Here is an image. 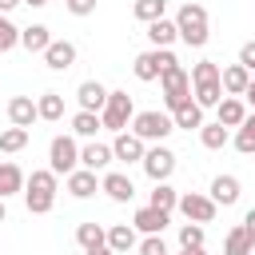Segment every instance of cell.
I'll return each instance as SVG.
<instances>
[{"label": "cell", "mask_w": 255, "mask_h": 255, "mask_svg": "<svg viewBox=\"0 0 255 255\" xmlns=\"http://www.w3.org/2000/svg\"><path fill=\"white\" fill-rule=\"evenodd\" d=\"M56 179H60V175H52L48 167H40V171H32V175L24 179V203H28V215H48V211H52L56 191H60Z\"/></svg>", "instance_id": "cell-1"}, {"label": "cell", "mask_w": 255, "mask_h": 255, "mask_svg": "<svg viewBox=\"0 0 255 255\" xmlns=\"http://www.w3.org/2000/svg\"><path fill=\"white\" fill-rule=\"evenodd\" d=\"M175 32H179V40H183L187 48H203V44L211 40V32H207V8H203L199 0L183 4V8L175 12Z\"/></svg>", "instance_id": "cell-2"}, {"label": "cell", "mask_w": 255, "mask_h": 255, "mask_svg": "<svg viewBox=\"0 0 255 255\" xmlns=\"http://www.w3.org/2000/svg\"><path fill=\"white\" fill-rule=\"evenodd\" d=\"M187 76H191V96H195L199 108H215V104L223 100V88H219V64H215V60H199Z\"/></svg>", "instance_id": "cell-3"}, {"label": "cell", "mask_w": 255, "mask_h": 255, "mask_svg": "<svg viewBox=\"0 0 255 255\" xmlns=\"http://www.w3.org/2000/svg\"><path fill=\"white\" fill-rule=\"evenodd\" d=\"M159 88H163V112H179L183 104H191V76L183 72V64H171L163 76H159Z\"/></svg>", "instance_id": "cell-4"}, {"label": "cell", "mask_w": 255, "mask_h": 255, "mask_svg": "<svg viewBox=\"0 0 255 255\" xmlns=\"http://www.w3.org/2000/svg\"><path fill=\"white\" fill-rule=\"evenodd\" d=\"M171 131H175V124H171V116L159 112V108H151V112H135V116H131V135H139L143 143H163Z\"/></svg>", "instance_id": "cell-5"}, {"label": "cell", "mask_w": 255, "mask_h": 255, "mask_svg": "<svg viewBox=\"0 0 255 255\" xmlns=\"http://www.w3.org/2000/svg\"><path fill=\"white\" fill-rule=\"evenodd\" d=\"M171 64H179L171 48H147V52H139V56H135L131 72H135V80H139V84H151V80H159Z\"/></svg>", "instance_id": "cell-6"}, {"label": "cell", "mask_w": 255, "mask_h": 255, "mask_svg": "<svg viewBox=\"0 0 255 255\" xmlns=\"http://www.w3.org/2000/svg\"><path fill=\"white\" fill-rule=\"evenodd\" d=\"M131 116H135V104L128 92H108V104L100 112V128L108 131H128L131 128Z\"/></svg>", "instance_id": "cell-7"}, {"label": "cell", "mask_w": 255, "mask_h": 255, "mask_svg": "<svg viewBox=\"0 0 255 255\" xmlns=\"http://www.w3.org/2000/svg\"><path fill=\"white\" fill-rule=\"evenodd\" d=\"M80 167V143L76 135H56L48 143V171L52 175H72Z\"/></svg>", "instance_id": "cell-8"}, {"label": "cell", "mask_w": 255, "mask_h": 255, "mask_svg": "<svg viewBox=\"0 0 255 255\" xmlns=\"http://www.w3.org/2000/svg\"><path fill=\"white\" fill-rule=\"evenodd\" d=\"M175 211H179L187 223H199V227H203V223H211V219H215V211H219V207H215V199H211V195H203V191H187V195H179Z\"/></svg>", "instance_id": "cell-9"}, {"label": "cell", "mask_w": 255, "mask_h": 255, "mask_svg": "<svg viewBox=\"0 0 255 255\" xmlns=\"http://www.w3.org/2000/svg\"><path fill=\"white\" fill-rule=\"evenodd\" d=\"M143 171H147V179L151 183H167L171 179V171H175V151L171 147H163V143H155V147H147L143 151Z\"/></svg>", "instance_id": "cell-10"}, {"label": "cell", "mask_w": 255, "mask_h": 255, "mask_svg": "<svg viewBox=\"0 0 255 255\" xmlns=\"http://www.w3.org/2000/svg\"><path fill=\"white\" fill-rule=\"evenodd\" d=\"M143 151H147V143H143L139 135H131V131H116V139H112V159H120V163H139Z\"/></svg>", "instance_id": "cell-11"}, {"label": "cell", "mask_w": 255, "mask_h": 255, "mask_svg": "<svg viewBox=\"0 0 255 255\" xmlns=\"http://www.w3.org/2000/svg\"><path fill=\"white\" fill-rule=\"evenodd\" d=\"M100 191H104L112 203H131L135 183H131V175H124V171H108V175L100 179Z\"/></svg>", "instance_id": "cell-12"}, {"label": "cell", "mask_w": 255, "mask_h": 255, "mask_svg": "<svg viewBox=\"0 0 255 255\" xmlns=\"http://www.w3.org/2000/svg\"><path fill=\"white\" fill-rule=\"evenodd\" d=\"M243 120H247V104H243L239 96H223V100L215 104V124H223L227 131H231V128H243Z\"/></svg>", "instance_id": "cell-13"}, {"label": "cell", "mask_w": 255, "mask_h": 255, "mask_svg": "<svg viewBox=\"0 0 255 255\" xmlns=\"http://www.w3.org/2000/svg\"><path fill=\"white\" fill-rule=\"evenodd\" d=\"M44 64H48L52 72H68V68L76 64V44H72V40H52V44L44 48Z\"/></svg>", "instance_id": "cell-14"}, {"label": "cell", "mask_w": 255, "mask_h": 255, "mask_svg": "<svg viewBox=\"0 0 255 255\" xmlns=\"http://www.w3.org/2000/svg\"><path fill=\"white\" fill-rule=\"evenodd\" d=\"M76 100H80V112H104V104H108V88L100 84V80H84L80 88H76Z\"/></svg>", "instance_id": "cell-15"}, {"label": "cell", "mask_w": 255, "mask_h": 255, "mask_svg": "<svg viewBox=\"0 0 255 255\" xmlns=\"http://www.w3.org/2000/svg\"><path fill=\"white\" fill-rule=\"evenodd\" d=\"M64 183H68V195H72V199H92V195L100 191V179H96V171H88V167H76L72 175H64Z\"/></svg>", "instance_id": "cell-16"}, {"label": "cell", "mask_w": 255, "mask_h": 255, "mask_svg": "<svg viewBox=\"0 0 255 255\" xmlns=\"http://www.w3.org/2000/svg\"><path fill=\"white\" fill-rule=\"evenodd\" d=\"M167 223H171V215H167V211H155V207H139V211L131 215V227L143 231V235H163Z\"/></svg>", "instance_id": "cell-17"}, {"label": "cell", "mask_w": 255, "mask_h": 255, "mask_svg": "<svg viewBox=\"0 0 255 255\" xmlns=\"http://www.w3.org/2000/svg\"><path fill=\"white\" fill-rule=\"evenodd\" d=\"M247 84H251V72H247L243 64H227V68H219V88H223V96H243Z\"/></svg>", "instance_id": "cell-18"}, {"label": "cell", "mask_w": 255, "mask_h": 255, "mask_svg": "<svg viewBox=\"0 0 255 255\" xmlns=\"http://www.w3.org/2000/svg\"><path fill=\"white\" fill-rule=\"evenodd\" d=\"M8 120H12V128H32L40 116H36V100L32 96H12L8 100Z\"/></svg>", "instance_id": "cell-19"}, {"label": "cell", "mask_w": 255, "mask_h": 255, "mask_svg": "<svg viewBox=\"0 0 255 255\" xmlns=\"http://www.w3.org/2000/svg\"><path fill=\"white\" fill-rule=\"evenodd\" d=\"M112 163V143H96V139H88L84 147H80V167H88V171H104Z\"/></svg>", "instance_id": "cell-20"}, {"label": "cell", "mask_w": 255, "mask_h": 255, "mask_svg": "<svg viewBox=\"0 0 255 255\" xmlns=\"http://www.w3.org/2000/svg\"><path fill=\"white\" fill-rule=\"evenodd\" d=\"M207 195L215 199V207H231V203H239L243 191H239V179H235V175H215Z\"/></svg>", "instance_id": "cell-21"}, {"label": "cell", "mask_w": 255, "mask_h": 255, "mask_svg": "<svg viewBox=\"0 0 255 255\" xmlns=\"http://www.w3.org/2000/svg\"><path fill=\"white\" fill-rule=\"evenodd\" d=\"M135 243H139V239H135V227H131V223H112V227H108V247H112V255H128Z\"/></svg>", "instance_id": "cell-22"}, {"label": "cell", "mask_w": 255, "mask_h": 255, "mask_svg": "<svg viewBox=\"0 0 255 255\" xmlns=\"http://www.w3.org/2000/svg\"><path fill=\"white\" fill-rule=\"evenodd\" d=\"M251 251H255V235L243 223H235L227 231V239H223V255H251Z\"/></svg>", "instance_id": "cell-23"}, {"label": "cell", "mask_w": 255, "mask_h": 255, "mask_svg": "<svg viewBox=\"0 0 255 255\" xmlns=\"http://www.w3.org/2000/svg\"><path fill=\"white\" fill-rule=\"evenodd\" d=\"M24 171L12 163V159H4L0 163V199H8V195H24Z\"/></svg>", "instance_id": "cell-24"}, {"label": "cell", "mask_w": 255, "mask_h": 255, "mask_svg": "<svg viewBox=\"0 0 255 255\" xmlns=\"http://www.w3.org/2000/svg\"><path fill=\"white\" fill-rule=\"evenodd\" d=\"M48 44H52L48 24H28V28H20V48H24V52H40V56H44Z\"/></svg>", "instance_id": "cell-25"}, {"label": "cell", "mask_w": 255, "mask_h": 255, "mask_svg": "<svg viewBox=\"0 0 255 255\" xmlns=\"http://www.w3.org/2000/svg\"><path fill=\"white\" fill-rule=\"evenodd\" d=\"M147 40H151V48H171L175 40H179V32H175V20H151L147 24Z\"/></svg>", "instance_id": "cell-26"}, {"label": "cell", "mask_w": 255, "mask_h": 255, "mask_svg": "<svg viewBox=\"0 0 255 255\" xmlns=\"http://www.w3.org/2000/svg\"><path fill=\"white\" fill-rule=\"evenodd\" d=\"M36 116L48 120V124L64 120V96H60V92H40V96H36Z\"/></svg>", "instance_id": "cell-27"}, {"label": "cell", "mask_w": 255, "mask_h": 255, "mask_svg": "<svg viewBox=\"0 0 255 255\" xmlns=\"http://www.w3.org/2000/svg\"><path fill=\"white\" fill-rule=\"evenodd\" d=\"M171 124L183 128V131H199V128H203V108L191 100V104H183L179 112H171Z\"/></svg>", "instance_id": "cell-28"}, {"label": "cell", "mask_w": 255, "mask_h": 255, "mask_svg": "<svg viewBox=\"0 0 255 255\" xmlns=\"http://www.w3.org/2000/svg\"><path fill=\"white\" fill-rule=\"evenodd\" d=\"M199 143H203L207 151H219V147L231 143V131H227L223 124H203V128H199Z\"/></svg>", "instance_id": "cell-29"}, {"label": "cell", "mask_w": 255, "mask_h": 255, "mask_svg": "<svg viewBox=\"0 0 255 255\" xmlns=\"http://www.w3.org/2000/svg\"><path fill=\"white\" fill-rule=\"evenodd\" d=\"M175 203H179V191L171 187V183H155L151 187V199H147V207H155V211H175Z\"/></svg>", "instance_id": "cell-30"}, {"label": "cell", "mask_w": 255, "mask_h": 255, "mask_svg": "<svg viewBox=\"0 0 255 255\" xmlns=\"http://www.w3.org/2000/svg\"><path fill=\"white\" fill-rule=\"evenodd\" d=\"M76 243H80L84 251H88V247H104V243H108V227H100V223L88 219V223L76 227Z\"/></svg>", "instance_id": "cell-31"}, {"label": "cell", "mask_w": 255, "mask_h": 255, "mask_svg": "<svg viewBox=\"0 0 255 255\" xmlns=\"http://www.w3.org/2000/svg\"><path fill=\"white\" fill-rule=\"evenodd\" d=\"M163 12H167V0H135V4H131V16H135L139 24L163 20Z\"/></svg>", "instance_id": "cell-32"}, {"label": "cell", "mask_w": 255, "mask_h": 255, "mask_svg": "<svg viewBox=\"0 0 255 255\" xmlns=\"http://www.w3.org/2000/svg\"><path fill=\"white\" fill-rule=\"evenodd\" d=\"M96 131H100V116H96V112H76V116H72V135L96 139Z\"/></svg>", "instance_id": "cell-33"}, {"label": "cell", "mask_w": 255, "mask_h": 255, "mask_svg": "<svg viewBox=\"0 0 255 255\" xmlns=\"http://www.w3.org/2000/svg\"><path fill=\"white\" fill-rule=\"evenodd\" d=\"M24 147H28V128H4L0 131V151L4 155H16Z\"/></svg>", "instance_id": "cell-34"}, {"label": "cell", "mask_w": 255, "mask_h": 255, "mask_svg": "<svg viewBox=\"0 0 255 255\" xmlns=\"http://www.w3.org/2000/svg\"><path fill=\"white\" fill-rule=\"evenodd\" d=\"M203 247V227L199 223H183L179 227V251H195Z\"/></svg>", "instance_id": "cell-35"}, {"label": "cell", "mask_w": 255, "mask_h": 255, "mask_svg": "<svg viewBox=\"0 0 255 255\" xmlns=\"http://www.w3.org/2000/svg\"><path fill=\"white\" fill-rule=\"evenodd\" d=\"M16 44H20V28L8 16H0V52H12Z\"/></svg>", "instance_id": "cell-36"}, {"label": "cell", "mask_w": 255, "mask_h": 255, "mask_svg": "<svg viewBox=\"0 0 255 255\" xmlns=\"http://www.w3.org/2000/svg\"><path fill=\"white\" fill-rule=\"evenodd\" d=\"M231 143H235V151H239V155H255V131H251V128H235Z\"/></svg>", "instance_id": "cell-37"}, {"label": "cell", "mask_w": 255, "mask_h": 255, "mask_svg": "<svg viewBox=\"0 0 255 255\" xmlns=\"http://www.w3.org/2000/svg\"><path fill=\"white\" fill-rule=\"evenodd\" d=\"M135 251H139V255H171L167 243H163V235H143V239L135 243Z\"/></svg>", "instance_id": "cell-38"}, {"label": "cell", "mask_w": 255, "mask_h": 255, "mask_svg": "<svg viewBox=\"0 0 255 255\" xmlns=\"http://www.w3.org/2000/svg\"><path fill=\"white\" fill-rule=\"evenodd\" d=\"M96 4H100V0H64V8H68L72 16H92Z\"/></svg>", "instance_id": "cell-39"}, {"label": "cell", "mask_w": 255, "mask_h": 255, "mask_svg": "<svg viewBox=\"0 0 255 255\" xmlns=\"http://www.w3.org/2000/svg\"><path fill=\"white\" fill-rule=\"evenodd\" d=\"M235 64H243V68L255 76V40H247V44L239 48V60H235Z\"/></svg>", "instance_id": "cell-40"}, {"label": "cell", "mask_w": 255, "mask_h": 255, "mask_svg": "<svg viewBox=\"0 0 255 255\" xmlns=\"http://www.w3.org/2000/svg\"><path fill=\"white\" fill-rule=\"evenodd\" d=\"M243 227H247V231H251V235H255V207H251V211H247V215H243Z\"/></svg>", "instance_id": "cell-41"}, {"label": "cell", "mask_w": 255, "mask_h": 255, "mask_svg": "<svg viewBox=\"0 0 255 255\" xmlns=\"http://www.w3.org/2000/svg\"><path fill=\"white\" fill-rule=\"evenodd\" d=\"M84 255H112V247H108V243H104V247H88Z\"/></svg>", "instance_id": "cell-42"}, {"label": "cell", "mask_w": 255, "mask_h": 255, "mask_svg": "<svg viewBox=\"0 0 255 255\" xmlns=\"http://www.w3.org/2000/svg\"><path fill=\"white\" fill-rule=\"evenodd\" d=\"M16 4H20V0H0V16H8V12L16 8Z\"/></svg>", "instance_id": "cell-43"}, {"label": "cell", "mask_w": 255, "mask_h": 255, "mask_svg": "<svg viewBox=\"0 0 255 255\" xmlns=\"http://www.w3.org/2000/svg\"><path fill=\"white\" fill-rule=\"evenodd\" d=\"M243 96H247V104L255 108V76H251V84H247V92H243Z\"/></svg>", "instance_id": "cell-44"}, {"label": "cell", "mask_w": 255, "mask_h": 255, "mask_svg": "<svg viewBox=\"0 0 255 255\" xmlns=\"http://www.w3.org/2000/svg\"><path fill=\"white\" fill-rule=\"evenodd\" d=\"M20 4H28V8H44L48 0H20Z\"/></svg>", "instance_id": "cell-45"}, {"label": "cell", "mask_w": 255, "mask_h": 255, "mask_svg": "<svg viewBox=\"0 0 255 255\" xmlns=\"http://www.w3.org/2000/svg\"><path fill=\"white\" fill-rule=\"evenodd\" d=\"M243 128H251V131H255V112H247V120H243Z\"/></svg>", "instance_id": "cell-46"}, {"label": "cell", "mask_w": 255, "mask_h": 255, "mask_svg": "<svg viewBox=\"0 0 255 255\" xmlns=\"http://www.w3.org/2000/svg\"><path fill=\"white\" fill-rule=\"evenodd\" d=\"M4 215H8V207H4V199H0V223H4Z\"/></svg>", "instance_id": "cell-47"}, {"label": "cell", "mask_w": 255, "mask_h": 255, "mask_svg": "<svg viewBox=\"0 0 255 255\" xmlns=\"http://www.w3.org/2000/svg\"><path fill=\"white\" fill-rule=\"evenodd\" d=\"M187 255H207V251H203V247H195V251H187Z\"/></svg>", "instance_id": "cell-48"}, {"label": "cell", "mask_w": 255, "mask_h": 255, "mask_svg": "<svg viewBox=\"0 0 255 255\" xmlns=\"http://www.w3.org/2000/svg\"><path fill=\"white\" fill-rule=\"evenodd\" d=\"M179 255H187V251H179Z\"/></svg>", "instance_id": "cell-49"}, {"label": "cell", "mask_w": 255, "mask_h": 255, "mask_svg": "<svg viewBox=\"0 0 255 255\" xmlns=\"http://www.w3.org/2000/svg\"><path fill=\"white\" fill-rule=\"evenodd\" d=\"M183 4H191V0H183Z\"/></svg>", "instance_id": "cell-50"}, {"label": "cell", "mask_w": 255, "mask_h": 255, "mask_svg": "<svg viewBox=\"0 0 255 255\" xmlns=\"http://www.w3.org/2000/svg\"><path fill=\"white\" fill-rule=\"evenodd\" d=\"M251 255H255V251H251Z\"/></svg>", "instance_id": "cell-51"}]
</instances>
